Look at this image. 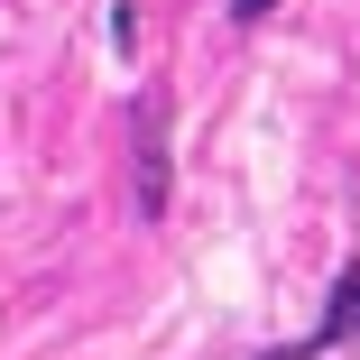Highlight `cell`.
I'll use <instances>...</instances> for the list:
<instances>
[{
    "label": "cell",
    "mask_w": 360,
    "mask_h": 360,
    "mask_svg": "<svg viewBox=\"0 0 360 360\" xmlns=\"http://www.w3.org/2000/svg\"><path fill=\"white\" fill-rule=\"evenodd\" d=\"M360 333V259L342 268V286H333V314L305 333V342H286V351H259V360H314V351H333V342H351Z\"/></svg>",
    "instance_id": "cell-1"
},
{
    "label": "cell",
    "mask_w": 360,
    "mask_h": 360,
    "mask_svg": "<svg viewBox=\"0 0 360 360\" xmlns=\"http://www.w3.org/2000/svg\"><path fill=\"white\" fill-rule=\"evenodd\" d=\"M167 102L148 93V139H139V212H167Z\"/></svg>",
    "instance_id": "cell-2"
},
{
    "label": "cell",
    "mask_w": 360,
    "mask_h": 360,
    "mask_svg": "<svg viewBox=\"0 0 360 360\" xmlns=\"http://www.w3.org/2000/svg\"><path fill=\"white\" fill-rule=\"evenodd\" d=\"M231 10H240V19H268V0H231Z\"/></svg>",
    "instance_id": "cell-3"
}]
</instances>
